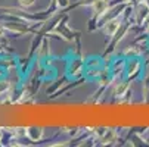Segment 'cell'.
<instances>
[{"instance_id":"1","label":"cell","mask_w":149,"mask_h":147,"mask_svg":"<svg viewBox=\"0 0 149 147\" xmlns=\"http://www.w3.org/2000/svg\"><path fill=\"white\" fill-rule=\"evenodd\" d=\"M93 8V18L99 19L100 16H103L109 9V3L108 0H96V2L92 5Z\"/></svg>"},{"instance_id":"2","label":"cell","mask_w":149,"mask_h":147,"mask_svg":"<svg viewBox=\"0 0 149 147\" xmlns=\"http://www.w3.org/2000/svg\"><path fill=\"white\" fill-rule=\"evenodd\" d=\"M120 27H121V21H120V18H118V16H114V18L108 19V22H106V25H105L103 30H105V34H106V35L112 37V35L117 34V31L120 30Z\"/></svg>"},{"instance_id":"3","label":"cell","mask_w":149,"mask_h":147,"mask_svg":"<svg viewBox=\"0 0 149 147\" xmlns=\"http://www.w3.org/2000/svg\"><path fill=\"white\" fill-rule=\"evenodd\" d=\"M149 16V6L148 3H139L137 8H136V12H134V18H136V22L137 24H143L146 18Z\"/></svg>"},{"instance_id":"4","label":"cell","mask_w":149,"mask_h":147,"mask_svg":"<svg viewBox=\"0 0 149 147\" xmlns=\"http://www.w3.org/2000/svg\"><path fill=\"white\" fill-rule=\"evenodd\" d=\"M43 134H45V130L41 127H28L27 131H25V135L31 141H40L43 138Z\"/></svg>"},{"instance_id":"5","label":"cell","mask_w":149,"mask_h":147,"mask_svg":"<svg viewBox=\"0 0 149 147\" xmlns=\"http://www.w3.org/2000/svg\"><path fill=\"white\" fill-rule=\"evenodd\" d=\"M140 68V62L139 60H132V63L129 65V71H127V74H129V77L132 78Z\"/></svg>"},{"instance_id":"6","label":"cell","mask_w":149,"mask_h":147,"mask_svg":"<svg viewBox=\"0 0 149 147\" xmlns=\"http://www.w3.org/2000/svg\"><path fill=\"white\" fill-rule=\"evenodd\" d=\"M127 90H129V84L127 82H120V84H117V87H115V94L117 96H124V94H127Z\"/></svg>"},{"instance_id":"7","label":"cell","mask_w":149,"mask_h":147,"mask_svg":"<svg viewBox=\"0 0 149 147\" xmlns=\"http://www.w3.org/2000/svg\"><path fill=\"white\" fill-rule=\"evenodd\" d=\"M10 90V82L8 79H0V96Z\"/></svg>"},{"instance_id":"8","label":"cell","mask_w":149,"mask_h":147,"mask_svg":"<svg viewBox=\"0 0 149 147\" xmlns=\"http://www.w3.org/2000/svg\"><path fill=\"white\" fill-rule=\"evenodd\" d=\"M114 138H115V131H112V130H108V131L105 133V135H103L102 141H103V144H106V143H111Z\"/></svg>"},{"instance_id":"9","label":"cell","mask_w":149,"mask_h":147,"mask_svg":"<svg viewBox=\"0 0 149 147\" xmlns=\"http://www.w3.org/2000/svg\"><path fill=\"white\" fill-rule=\"evenodd\" d=\"M47 46H49V44H47V41L45 40V41H43V43H41V46H40V49H38V52H37L40 57H45V56L47 55V50H49V47H47Z\"/></svg>"},{"instance_id":"10","label":"cell","mask_w":149,"mask_h":147,"mask_svg":"<svg viewBox=\"0 0 149 147\" xmlns=\"http://www.w3.org/2000/svg\"><path fill=\"white\" fill-rule=\"evenodd\" d=\"M36 3V0H19V5L22 8H31Z\"/></svg>"},{"instance_id":"11","label":"cell","mask_w":149,"mask_h":147,"mask_svg":"<svg viewBox=\"0 0 149 147\" xmlns=\"http://www.w3.org/2000/svg\"><path fill=\"white\" fill-rule=\"evenodd\" d=\"M55 3L58 5V8L63 9V8H68L70 6V0H55Z\"/></svg>"},{"instance_id":"12","label":"cell","mask_w":149,"mask_h":147,"mask_svg":"<svg viewBox=\"0 0 149 147\" xmlns=\"http://www.w3.org/2000/svg\"><path fill=\"white\" fill-rule=\"evenodd\" d=\"M96 0H80L78 2V6H92Z\"/></svg>"},{"instance_id":"13","label":"cell","mask_w":149,"mask_h":147,"mask_svg":"<svg viewBox=\"0 0 149 147\" xmlns=\"http://www.w3.org/2000/svg\"><path fill=\"white\" fill-rule=\"evenodd\" d=\"M139 52L134 49V47H130V49H127L125 50V56H129V55H137Z\"/></svg>"},{"instance_id":"14","label":"cell","mask_w":149,"mask_h":147,"mask_svg":"<svg viewBox=\"0 0 149 147\" xmlns=\"http://www.w3.org/2000/svg\"><path fill=\"white\" fill-rule=\"evenodd\" d=\"M5 25H2V24H0V37H3V34H5Z\"/></svg>"},{"instance_id":"15","label":"cell","mask_w":149,"mask_h":147,"mask_svg":"<svg viewBox=\"0 0 149 147\" xmlns=\"http://www.w3.org/2000/svg\"><path fill=\"white\" fill-rule=\"evenodd\" d=\"M2 137H3V133H2V131H0V140H2Z\"/></svg>"},{"instance_id":"16","label":"cell","mask_w":149,"mask_h":147,"mask_svg":"<svg viewBox=\"0 0 149 147\" xmlns=\"http://www.w3.org/2000/svg\"><path fill=\"white\" fill-rule=\"evenodd\" d=\"M148 30H149V25H148Z\"/></svg>"}]
</instances>
